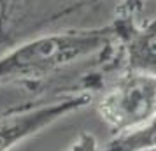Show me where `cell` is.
I'll return each instance as SVG.
<instances>
[{"mask_svg":"<svg viewBox=\"0 0 156 151\" xmlns=\"http://www.w3.org/2000/svg\"><path fill=\"white\" fill-rule=\"evenodd\" d=\"M76 67L107 76L121 70L112 23L49 30L11 46L0 53V86L49 90Z\"/></svg>","mask_w":156,"mask_h":151,"instance_id":"cell-1","label":"cell"},{"mask_svg":"<svg viewBox=\"0 0 156 151\" xmlns=\"http://www.w3.org/2000/svg\"><path fill=\"white\" fill-rule=\"evenodd\" d=\"M95 107L114 135L139 128L156 116V76L116 72L104 84Z\"/></svg>","mask_w":156,"mask_h":151,"instance_id":"cell-2","label":"cell"},{"mask_svg":"<svg viewBox=\"0 0 156 151\" xmlns=\"http://www.w3.org/2000/svg\"><path fill=\"white\" fill-rule=\"evenodd\" d=\"M93 100L95 93L91 92H62L0 111V151H11L65 116L84 109Z\"/></svg>","mask_w":156,"mask_h":151,"instance_id":"cell-3","label":"cell"},{"mask_svg":"<svg viewBox=\"0 0 156 151\" xmlns=\"http://www.w3.org/2000/svg\"><path fill=\"white\" fill-rule=\"evenodd\" d=\"M121 70L156 76V14L149 20H112Z\"/></svg>","mask_w":156,"mask_h":151,"instance_id":"cell-4","label":"cell"},{"mask_svg":"<svg viewBox=\"0 0 156 151\" xmlns=\"http://www.w3.org/2000/svg\"><path fill=\"white\" fill-rule=\"evenodd\" d=\"M156 148V116L142 127L121 134L112 135L111 141H107L98 151H149Z\"/></svg>","mask_w":156,"mask_h":151,"instance_id":"cell-5","label":"cell"},{"mask_svg":"<svg viewBox=\"0 0 156 151\" xmlns=\"http://www.w3.org/2000/svg\"><path fill=\"white\" fill-rule=\"evenodd\" d=\"M147 0H112V20H140Z\"/></svg>","mask_w":156,"mask_h":151,"instance_id":"cell-6","label":"cell"},{"mask_svg":"<svg viewBox=\"0 0 156 151\" xmlns=\"http://www.w3.org/2000/svg\"><path fill=\"white\" fill-rule=\"evenodd\" d=\"M65 151H98L97 137L91 132H81Z\"/></svg>","mask_w":156,"mask_h":151,"instance_id":"cell-7","label":"cell"},{"mask_svg":"<svg viewBox=\"0 0 156 151\" xmlns=\"http://www.w3.org/2000/svg\"><path fill=\"white\" fill-rule=\"evenodd\" d=\"M149 151H156V148H154V149H149Z\"/></svg>","mask_w":156,"mask_h":151,"instance_id":"cell-8","label":"cell"}]
</instances>
